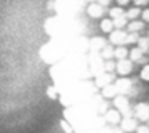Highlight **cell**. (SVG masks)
I'll return each mask as SVG.
<instances>
[{"label": "cell", "mask_w": 149, "mask_h": 133, "mask_svg": "<svg viewBox=\"0 0 149 133\" xmlns=\"http://www.w3.org/2000/svg\"><path fill=\"white\" fill-rule=\"evenodd\" d=\"M117 72L122 75H127L132 72V61H127V59H122V61L117 63Z\"/></svg>", "instance_id": "6da1fadb"}, {"label": "cell", "mask_w": 149, "mask_h": 133, "mask_svg": "<svg viewBox=\"0 0 149 133\" xmlns=\"http://www.w3.org/2000/svg\"><path fill=\"white\" fill-rule=\"evenodd\" d=\"M103 7H101L100 3H90L87 8V13L90 15L91 18H100L101 15H103Z\"/></svg>", "instance_id": "7a4b0ae2"}, {"label": "cell", "mask_w": 149, "mask_h": 133, "mask_svg": "<svg viewBox=\"0 0 149 133\" xmlns=\"http://www.w3.org/2000/svg\"><path fill=\"white\" fill-rule=\"evenodd\" d=\"M127 36H128V34H125L123 31H120V29L112 31V34H111V42L112 43H123L127 40Z\"/></svg>", "instance_id": "3957f363"}, {"label": "cell", "mask_w": 149, "mask_h": 133, "mask_svg": "<svg viewBox=\"0 0 149 133\" xmlns=\"http://www.w3.org/2000/svg\"><path fill=\"white\" fill-rule=\"evenodd\" d=\"M136 114H138L141 119H148L149 117V109H148V106L146 104H139V106H136Z\"/></svg>", "instance_id": "277c9868"}, {"label": "cell", "mask_w": 149, "mask_h": 133, "mask_svg": "<svg viewBox=\"0 0 149 133\" xmlns=\"http://www.w3.org/2000/svg\"><path fill=\"white\" fill-rule=\"evenodd\" d=\"M114 29V21L112 19H103L101 21V31L103 32H112Z\"/></svg>", "instance_id": "5b68a950"}, {"label": "cell", "mask_w": 149, "mask_h": 133, "mask_svg": "<svg viewBox=\"0 0 149 133\" xmlns=\"http://www.w3.org/2000/svg\"><path fill=\"white\" fill-rule=\"evenodd\" d=\"M130 55V52L127 48H123V47H119V48L114 50V56H117L119 58V61H122V59H125V56Z\"/></svg>", "instance_id": "8992f818"}, {"label": "cell", "mask_w": 149, "mask_h": 133, "mask_svg": "<svg viewBox=\"0 0 149 133\" xmlns=\"http://www.w3.org/2000/svg\"><path fill=\"white\" fill-rule=\"evenodd\" d=\"M122 128L125 130V132H132V130H136V122L132 119H125L123 120V125Z\"/></svg>", "instance_id": "52a82bcc"}, {"label": "cell", "mask_w": 149, "mask_h": 133, "mask_svg": "<svg viewBox=\"0 0 149 133\" xmlns=\"http://www.w3.org/2000/svg\"><path fill=\"white\" fill-rule=\"evenodd\" d=\"M143 56V50L141 48H132V52H130V58H132V61H139Z\"/></svg>", "instance_id": "ba28073f"}, {"label": "cell", "mask_w": 149, "mask_h": 133, "mask_svg": "<svg viewBox=\"0 0 149 133\" xmlns=\"http://www.w3.org/2000/svg\"><path fill=\"white\" fill-rule=\"evenodd\" d=\"M143 26H144V24L139 23V21H132V23L128 24V31H130V32H135V31L143 29Z\"/></svg>", "instance_id": "9c48e42d"}, {"label": "cell", "mask_w": 149, "mask_h": 133, "mask_svg": "<svg viewBox=\"0 0 149 133\" xmlns=\"http://www.w3.org/2000/svg\"><path fill=\"white\" fill-rule=\"evenodd\" d=\"M139 15V8L138 7H135V8H132V10H128L125 13V16H127V19H135L136 16Z\"/></svg>", "instance_id": "30bf717a"}, {"label": "cell", "mask_w": 149, "mask_h": 133, "mask_svg": "<svg viewBox=\"0 0 149 133\" xmlns=\"http://www.w3.org/2000/svg\"><path fill=\"white\" fill-rule=\"evenodd\" d=\"M119 119H120L119 112H116V111H109V112H107V120H109V122L116 123V122H119Z\"/></svg>", "instance_id": "8fae6325"}, {"label": "cell", "mask_w": 149, "mask_h": 133, "mask_svg": "<svg viewBox=\"0 0 149 133\" xmlns=\"http://www.w3.org/2000/svg\"><path fill=\"white\" fill-rule=\"evenodd\" d=\"M112 21H114V26H116V27H119V29H120V27H123V26L127 24V16L123 15V16L117 18V19H112Z\"/></svg>", "instance_id": "7c38bea8"}, {"label": "cell", "mask_w": 149, "mask_h": 133, "mask_svg": "<svg viewBox=\"0 0 149 133\" xmlns=\"http://www.w3.org/2000/svg\"><path fill=\"white\" fill-rule=\"evenodd\" d=\"M109 15H111V18H112V19H117V18H120V16H123V11L120 10V8H112V10L109 11Z\"/></svg>", "instance_id": "4fadbf2b"}, {"label": "cell", "mask_w": 149, "mask_h": 133, "mask_svg": "<svg viewBox=\"0 0 149 133\" xmlns=\"http://www.w3.org/2000/svg\"><path fill=\"white\" fill-rule=\"evenodd\" d=\"M138 48H141L143 52H144V50H148L149 48V40L148 39H143V37H139V40H138Z\"/></svg>", "instance_id": "5bb4252c"}, {"label": "cell", "mask_w": 149, "mask_h": 133, "mask_svg": "<svg viewBox=\"0 0 149 133\" xmlns=\"http://www.w3.org/2000/svg\"><path fill=\"white\" fill-rule=\"evenodd\" d=\"M116 104H117V107H122V109H125V107L128 106L127 100H125V98H122V96H120V98H117V100H116Z\"/></svg>", "instance_id": "9a60e30c"}, {"label": "cell", "mask_w": 149, "mask_h": 133, "mask_svg": "<svg viewBox=\"0 0 149 133\" xmlns=\"http://www.w3.org/2000/svg\"><path fill=\"white\" fill-rule=\"evenodd\" d=\"M141 79H144V80H149V64H146L144 68L141 69Z\"/></svg>", "instance_id": "2e32d148"}, {"label": "cell", "mask_w": 149, "mask_h": 133, "mask_svg": "<svg viewBox=\"0 0 149 133\" xmlns=\"http://www.w3.org/2000/svg\"><path fill=\"white\" fill-rule=\"evenodd\" d=\"M103 56H106V58H111V56H114V50L111 48V47H104Z\"/></svg>", "instance_id": "e0dca14e"}, {"label": "cell", "mask_w": 149, "mask_h": 133, "mask_svg": "<svg viewBox=\"0 0 149 133\" xmlns=\"http://www.w3.org/2000/svg\"><path fill=\"white\" fill-rule=\"evenodd\" d=\"M138 40H139V37H136V34H128V36H127V40H125V42L133 43V42H138Z\"/></svg>", "instance_id": "ac0fdd59"}, {"label": "cell", "mask_w": 149, "mask_h": 133, "mask_svg": "<svg viewBox=\"0 0 149 133\" xmlns=\"http://www.w3.org/2000/svg\"><path fill=\"white\" fill-rule=\"evenodd\" d=\"M141 15H143V21H144V23H149V8H148V10H144Z\"/></svg>", "instance_id": "d6986e66"}, {"label": "cell", "mask_w": 149, "mask_h": 133, "mask_svg": "<svg viewBox=\"0 0 149 133\" xmlns=\"http://www.w3.org/2000/svg\"><path fill=\"white\" fill-rule=\"evenodd\" d=\"M114 91H116V87H111V88H104V95H107V96H111V95H114Z\"/></svg>", "instance_id": "ffe728a7"}, {"label": "cell", "mask_w": 149, "mask_h": 133, "mask_svg": "<svg viewBox=\"0 0 149 133\" xmlns=\"http://www.w3.org/2000/svg\"><path fill=\"white\" fill-rule=\"evenodd\" d=\"M132 2H135V5H138V7H139V5H144L148 0H132Z\"/></svg>", "instance_id": "44dd1931"}, {"label": "cell", "mask_w": 149, "mask_h": 133, "mask_svg": "<svg viewBox=\"0 0 149 133\" xmlns=\"http://www.w3.org/2000/svg\"><path fill=\"white\" fill-rule=\"evenodd\" d=\"M128 2H130V0H117V3H119V5H127Z\"/></svg>", "instance_id": "7402d4cb"}, {"label": "cell", "mask_w": 149, "mask_h": 133, "mask_svg": "<svg viewBox=\"0 0 149 133\" xmlns=\"http://www.w3.org/2000/svg\"><path fill=\"white\" fill-rule=\"evenodd\" d=\"M98 3H100L101 7H103L104 3H109V0H98Z\"/></svg>", "instance_id": "603a6c76"}, {"label": "cell", "mask_w": 149, "mask_h": 133, "mask_svg": "<svg viewBox=\"0 0 149 133\" xmlns=\"http://www.w3.org/2000/svg\"><path fill=\"white\" fill-rule=\"evenodd\" d=\"M107 69H109V71H111V69H114V63H107Z\"/></svg>", "instance_id": "cb8c5ba5"}]
</instances>
